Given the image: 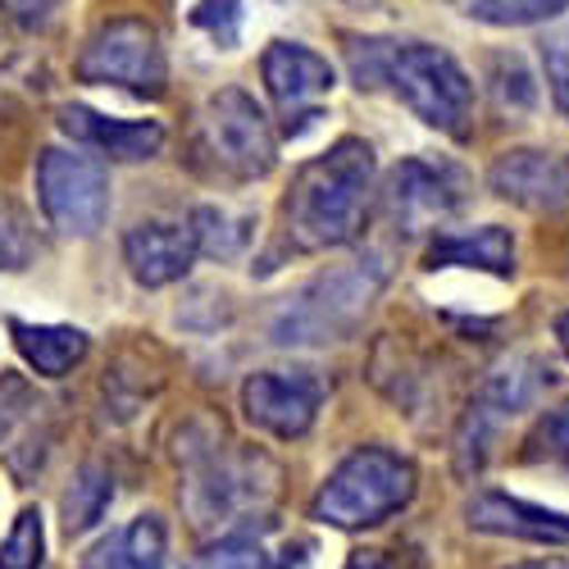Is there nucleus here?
<instances>
[{"label":"nucleus","instance_id":"obj_1","mask_svg":"<svg viewBox=\"0 0 569 569\" xmlns=\"http://www.w3.org/2000/svg\"><path fill=\"white\" fill-rule=\"evenodd\" d=\"M373 192V151L365 141L347 137L333 151L310 160L288 197V232L301 251H328L347 247L365 223Z\"/></svg>","mask_w":569,"mask_h":569},{"label":"nucleus","instance_id":"obj_11","mask_svg":"<svg viewBox=\"0 0 569 569\" xmlns=\"http://www.w3.org/2000/svg\"><path fill=\"white\" fill-rule=\"evenodd\" d=\"M492 192L510 206H525L533 214H551L569 206V156L556 151H506L488 169Z\"/></svg>","mask_w":569,"mask_h":569},{"label":"nucleus","instance_id":"obj_16","mask_svg":"<svg viewBox=\"0 0 569 569\" xmlns=\"http://www.w3.org/2000/svg\"><path fill=\"white\" fill-rule=\"evenodd\" d=\"M169 529L160 515H137L132 525L114 529L82 556V569H164Z\"/></svg>","mask_w":569,"mask_h":569},{"label":"nucleus","instance_id":"obj_6","mask_svg":"<svg viewBox=\"0 0 569 569\" xmlns=\"http://www.w3.org/2000/svg\"><path fill=\"white\" fill-rule=\"evenodd\" d=\"M542 383H551V369H542L529 356H510V360H501L483 378V388H479V397L469 401V410L460 419V433H456V465L465 473L483 469L497 433L506 429L519 410H529L538 401Z\"/></svg>","mask_w":569,"mask_h":569},{"label":"nucleus","instance_id":"obj_18","mask_svg":"<svg viewBox=\"0 0 569 569\" xmlns=\"http://www.w3.org/2000/svg\"><path fill=\"white\" fill-rule=\"evenodd\" d=\"M14 347L37 373L64 378L87 356L91 342L82 328H64V323H14Z\"/></svg>","mask_w":569,"mask_h":569},{"label":"nucleus","instance_id":"obj_27","mask_svg":"<svg viewBox=\"0 0 569 569\" xmlns=\"http://www.w3.org/2000/svg\"><path fill=\"white\" fill-rule=\"evenodd\" d=\"M542 64H547V82H551L556 106L569 114V28L551 32L542 41Z\"/></svg>","mask_w":569,"mask_h":569},{"label":"nucleus","instance_id":"obj_26","mask_svg":"<svg viewBox=\"0 0 569 569\" xmlns=\"http://www.w3.org/2000/svg\"><path fill=\"white\" fill-rule=\"evenodd\" d=\"M392 41H351V73L360 87H378L388 82V69H392Z\"/></svg>","mask_w":569,"mask_h":569},{"label":"nucleus","instance_id":"obj_29","mask_svg":"<svg viewBox=\"0 0 569 569\" xmlns=\"http://www.w3.org/2000/svg\"><path fill=\"white\" fill-rule=\"evenodd\" d=\"M28 401H32V392H28L23 378L19 373H0V438H6L14 423L23 419Z\"/></svg>","mask_w":569,"mask_h":569},{"label":"nucleus","instance_id":"obj_8","mask_svg":"<svg viewBox=\"0 0 569 569\" xmlns=\"http://www.w3.org/2000/svg\"><path fill=\"white\" fill-rule=\"evenodd\" d=\"M206 147L237 178H264L273 169V128L264 110L237 87H223L206 101Z\"/></svg>","mask_w":569,"mask_h":569},{"label":"nucleus","instance_id":"obj_7","mask_svg":"<svg viewBox=\"0 0 569 569\" xmlns=\"http://www.w3.org/2000/svg\"><path fill=\"white\" fill-rule=\"evenodd\" d=\"M78 78L97 87H123L132 97H160L169 69L160 32L141 19H114L87 41L78 60Z\"/></svg>","mask_w":569,"mask_h":569},{"label":"nucleus","instance_id":"obj_12","mask_svg":"<svg viewBox=\"0 0 569 569\" xmlns=\"http://www.w3.org/2000/svg\"><path fill=\"white\" fill-rule=\"evenodd\" d=\"M469 529L497 533V538H519V542H538V547H569V515L519 501L506 492H479L465 506Z\"/></svg>","mask_w":569,"mask_h":569},{"label":"nucleus","instance_id":"obj_19","mask_svg":"<svg viewBox=\"0 0 569 569\" xmlns=\"http://www.w3.org/2000/svg\"><path fill=\"white\" fill-rule=\"evenodd\" d=\"M110 501H114V473L106 465H82L73 473V483L64 488V497H60L64 533L78 538L87 529H97L106 519V510H110Z\"/></svg>","mask_w":569,"mask_h":569},{"label":"nucleus","instance_id":"obj_30","mask_svg":"<svg viewBox=\"0 0 569 569\" xmlns=\"http://www.w3.org/2000/svg\"><path fill=\"white\" fill-rule=\"evenodd\" d=\"M347 569H423L419 551H356Z\"/></svg>","mask_w":569,"mask_h":569},{"label":"nucleus","instance_id":"obj_9","mask_svg":"<svg viewBox=\"0 0 569 569\" xmlns=\"http://www.w3.org/2000/svg\"><path fill=\"white\" fill-rule=\"evenodd\" d=\"M242 406L256 429L273 433V438H306L319 419L323 406V383L306 369H264L251 373L242 388Z\"/></svg>","mask_w":569,"mask_h":569},{"label":"nucleus","instance_id":"obj_4","mask_svg":"<svg viewBox=\"0 0 569 569\" xmlns=\"http://www.w3.org/2000/svg\"><path fill=\"white\" fill-rule=\"evenodd\" d=\"M388 82L397 87V97L438 132H465L469 110H473V82L469 73L429 41H410L392 51Z\"/></svg>","mask_w":569,"mask_h":569},{"label":"nucleus","instance_id":"obj_31","mask_svg":"<svg viewBox=\"0 0 569 569\" xmlns=\"http://www.w3.org/2000/svg\"><path fill=\"white\" fill-rule=\"evenodd\" d=\"M510 569H569V565H560V560H533V565H510Z\"/></svg>","mask_w":569,"mask_h":569},{"label":"nucleus","instance_id":"obj_32","mask_svg":"<svg viewBox=\"0 0 569 569\" xmlns=\"http://www.w3.org/2000/svg\"><path fill=\"white\" fill-rule=\"evenodd\" d=\"M560 333H565V351H569V319H565V323H560Z\"/></svg>","mask_w":569,"mask_h":569},{"label":"nucleus","instance_id":"obj_13","mask_svg":"<svg viewBox=\"0 0 569 569\" xmlns=\"http://www.w3.org/2000/svg\"><path fill=\"white\" fill-rule=\"evenodd\" d=\"M197 237L182 223H137L123 237V260L132 269V278L141 288H164V282H178L197 260Z\"/></svg>","mask_w":569,"mask_h":569},{"label":"nucleus","instance_id":"obj_5","mask_svg":"<svg viewBox=\"0 0 569 569\" xmlns=\"http://www.w3.org/2000/svg\"><path fill=\"white\" fill-rule=\"evenodd\" d=\"M37 201L64 237H97L110 214V173L97 156L46 147L37 160Z\"/></svg>","mask_w":569,"mask_h":569},{"label":"nucleus","instance_id":"obj_17","mask_svg":"<svg viewBox=\"0 0 569 569\" xmlns=\"http://www.w3.org/2000/svg\"><path fill=\"white\" fill-rule=\"evenodd\" d=\"M429 264L433 269H483V273H515V237L497 223L473 228V232H451L438 237L429 247Z\"/></svg>","mask_w":569,"mask_h":569},{"label":"nucleus","instance_id":"obj_25","mask_svg":"<svg viewBox=\"0 0 569 569\" xmlns=\"http://www.w3.org/2000/svg\"><path fill=\"white\" fill-rule=\"evenodd\" d=\"M192 23L201 32H210L219 46H237V32H242V0H201L192 10Z\"/></svg>","mask_w":569,"mask_h":569},{"label":"nucleus","instance_id":"obj_14","mask_svg":"<svg viewBox=\"0 0 569 569\" xmlns=\"http://www.w3.org/2000/svg\"><path fill=\"white\" fill-rule=\"evenodd\" d=\"M60 128L73 137V141H87V147H101L106 156L114 160H151L160 156L164 147V128L156 119H106L87 106H64L60 110Z\"/></svg>","mask_w":569,"mask_h":569},{"label":"nucleus","instance_id":"obj_28","mask_svg":"<svg viewBox=\"0 0 569 569\" xmlns=\"http://www.w3.org/2000/svg\"><path fill=\"white\" fill-rule=\"evenodd\" d=\"M529 447H533V456H547V460H556V465L569 469V401L538 423V433H533Z\"/></svg>","mask_w":569,"mask_h":569},{"label":"nucleus","instance_id":"obj_15","mask_svg":"<svg viewBox=\"0 0 569 569\" xmlns=\"http://www.w3.org/2000/svg\"><path fill=\"white\" fill-rule=\"evenodd\" d=\"M260 73H264L269 97L282 101V106L315 101V97H323V91L338 87L333 64L301 41H273L264 51V60H260Z\"/></svg>","mask_w":569,"mask_h":569},{"label":"nucleus","instance_id":"obj_10","mask_svg":"<svg viewBox=\"0 0 569 569\" xmlns=\"http://www.w3.org/2000/svg\"><path fill=\"white\" fill-rule=\"evenodd\" d=\"M465 201V178L451 164L401 160L388 178V214L401 232H423L442 223Z\"/></svg>","mask_w":569,"mask_h":569},{"label":"nucleus","instance_id":"obj_21","mask_svg":"<svg viewBox=\"0 0 569 569\" xmlns=\"http://www.w3.org/2000/svg\"><path fill=\"white\" fill-rule=\"evenodd\" d=\"M192 237H197V251L228 260V256H237V251L247 247L251 232H247L242 219H232V214H223V210H214V206H201V210L192 214Z\"/></svg>","mask_w":569,"mask_h":569},{"label":"nucleus","instance_id":"obj_20","mask_svg":"<svg viewBox=\"0 0 569 569\" xmlns=\"http://www.w3.org/2000/svg\"><path fill=\"white\" fill-rule=\"evenodd\" d=\"M569 10V0H473L469 14L492 28H529Z\"/></svg>","mask_w":569,"mask_h":569},{"label":"nucleus","instance_id":"obj_23","mask_svg":"<svg viewBox=\"0 0 569 569\" xmlns=\"http://www.w3.org/2000/svg\"><path fill=\"white\" fill-rule=\"evenodd\" d=\"M182 569H269V556L251 538H219L206 551H197Z\"/></svg>","mask_w":569,"mask_h":569},{"label":"nucleus","instance_id":"obj_3","mask_svg":"<svg viewBox=\"0 0 569 569\" xmlns=\"http://www.w3.org/2000/svg\"><path fill=\"white\" fill-rule=\"evenodd\" d=\"M415 465L388 447L351 451L315 497V519L333 529H373L410 506L415 497Z\"/></svg>","mask_w":569,"mask_h":569},{"label":"nucleus","instance_id":"obj_2","mask_svg":"<svg viewBox=\"0 0 569 569\" xmlns=\"http://www.w3.org/2000/svg\"><path fill=\"white\" fill-rule=\"evenodd\" d=\"M388 282V264L378 256L338 264L319 278H310L301 292H292L269 319L273 347H328L351 338L365 310L378 301Z\"/></svg>","mask_w":569,"mask_h":569},{"label":"nucleus","instance_id":"obj_22","mask_svg":"<svg viewBox=\"0 0 569 569\" xmlns=\"http://www.w3.org/2000/svg\"><path fill=\"white\" fill-rule=\"evenodd\" d=\"M41 556H46L41 510H19L10 538L0 542V569H41Z\"/></svg>","mask_w":569,"mask_h":569},{"label":"nucleus","instance_id":"obj_24","mask_svg":"<svg viewBox=\"0 0 569 569\" xmlns=\"http://www.w3.org/2000/svg\"><path fill=\"white\" fill-rule=\"evenodd\" d=\"M32 256H37V237H32L28 219L10 206H0V269L19 273L32 264Z\"/></svg>","mask_w":569,"mask_h":569}]
</instances>
